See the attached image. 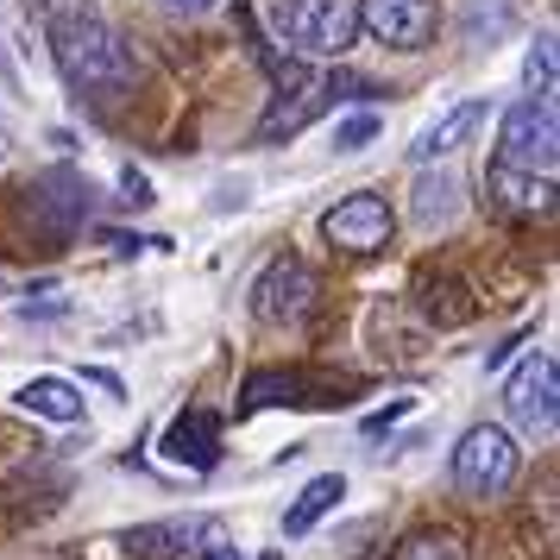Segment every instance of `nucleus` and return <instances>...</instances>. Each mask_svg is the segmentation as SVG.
<instances>
[{"instance_id": "f257e3e1", "label": "nucleus", "mask_w": 560, "mask_h": 560, "mask_svg": "<svg viewBox=\"0 0 560 560\" xmlns=\"http://www.w3.org/2000/svg\"><path fill=\"white\" fill-rule=\"evenodd\" d=\"M45 38H51V57H57V70H63V82L77 95H89V102H114V95H127L132 82H139L132 45L107 26L89 0L51 13L45 20Z\"/></svg>"}, {"instance_id": "f03ea898", "label": "nucleus", "mask_w": 560, "mask_h": 560, "mask_svg": "<svg viewBox=\"0 0 560 560\" xmlns=\"http://www.w3.org/2000/svg\"><path fill=\"white\" fill-rule=\"evenodd\" d=\"M271 32L308 57H340L359 38V0H271Z\"/></svg>"}, {"instance_id": "7ed1b4c3", "label": "nucleus", "mask_w": 560, "mask_h": 560, "mask_svg": "<svg viewBox=\"0 0 560 560\" xmlns=\"http://www.w3.org/2000/svg\"><path fill=\"white\" fill-rule=\"evenodd\" d=\"M516 466H523V454H516V441H510L498 422H479V429L459 434L454 485L466 498H498V491H510V485H516Z\"/></svg>"}, {"instance_id": "20e7f679", "label": "nucleus", "mask_w": 560, "mask_h": 560, "mask_svg": "<svg viewBox=\"0 0 560 560\" xmlns=\"http://www.w3.org/2000/svg\"><path fill=\"white\" fill-rule=\"evenodd\" d=\"M560 158V120L555 102H516L498 127V164H516V171H555Z\"/></svg>"}, {"instance_id": "39448f33", "label": "nucleus", "mask_w": 560, "mask_h": 560, "mask_svg": "<svg viewBox=\"0 0 560 560\" xmlns=\"http://www.w3.org/2000/svg\"><path fill=\"white\" fill-rule=\"evenodd\" d=\"M504 416L523 434H555L560 422V365L555 353H529L516 365V378L504 384Z\"/></svg>"}, {"instance_id": "423d86ee", "label": "nucleus", "mask_w": 560, "mask_h": 560, "mask_svg": "<svg viewBox=\"0 0 560 560\" xmlns=\"http://www.w3.org/2000/svg\"><path fill=\"white\" fill-rule=\"evenodd\" d=\"M390 228H397V214L372 189H359V196H347V202H334L322 214V233H328V246H340V253H384L390 246Z\"/></svg>"}, {"instance_id": "0eeeda50", "label": "nucleus", "mask_w": 560, "mask_h": 560, "mask_svg": "<svg viewBox=\"0 0 560 560\" xmlns=\"http://www.w3.org/2000/svg\"><path fill=\"white\" fill-rule=\"evenodd\" d=\"M308 308H315V271L296 265V258H278V265L253 283V315L265 328H296Z\"/></svg>"}, {"instance_id": "6e6552de", "label": "nucleus", "mask_w": 560, "mask_h": 560, "mask_svg": "<svg viewBox=\"0 0 560 560\" xmlns=\"http://www.w3.org/2000/svg\"><path fill=\"white\" fill-rule=\"evenodd\" d=\"M359 32H372L390 51H422L434 38L429 0H359Z\"/></svg>"}, {"instance_id": "1a4fd4ad", "label": "nucleus", "mask_w": 560, "mask_h": 560, "mask_svg": "<svg viewBox=\"0 0 560 560\" xmlns=\"http://www.w3.org/2000/svg\"><path fill=\"white\" fill-rule=\"evenodd\" d=\"M340 95H334V82L328 77H303V82H290V95L278 89V102L265 107V120H258V145H278V139H290V132H303L322 107H334Z\"/></svg>"}, {"instance_id": "9d476101", "label": "nucleus", "mask_w": 560, "mask_h": 560, "mask_svg": "<svg viewBox=\"0 0 560 560\" xmlns=\"http://www.w3.org/2000/svg\"><path fill=\"white\" fill-rule=\"evenodd\" d=\"M164 459H171V466H189V472L221 466V416H208V409L171 416V429H164Z\"/></svg>"}, {"instance_id": "9b49d317", "label": "nucleus", "mask_w": 560, "mask_h": 560, "mask_svg": "<svg viewBox=\"0 0 560 560\" xmlns=\"http://www.w3.org/2000/svg\"><path fill=\"white\" fill-rule=\"evenodd\" d=\"M485 189L498 196V208L510 214H548L555 208V171H516V164H491Z\"/></svg>"}, {"instance_id": "f8f14e48", "label": "nucleus", "mask_w": 560, "mask_h": 560, "mask_svg": "<svg viewBox=\"0 0 560 560\" xmlns=\"http://www.w3.org/2000/svg\"><path fill=\"white\" fill-rule=\"evenodd\" d=\"M409 214H416V228H454L459 221V177L454 171L416 177V189H409Z\"/></svg>"}, {"instance_id": "ddd939ff", "label": "nucleus", "mask_w": 560, "mask_h": 560, "mask_svg": "<svg viewBox=\"0 0 560 560\" xmlns=\"http://www.w3.org/2000/svg\"><path fill=\"white\" fill-rule=\"evenodd\" d=\"M479 120H485V102H459V107H447V114H441V120H434V127L422 132V139H416V145H409V158H416V164H434V158L459 152V139L479 127Z\"/></svg>"}, {"instance_id": "4468645a", "label": "nucleus", "mask_w": 560, "mask_h": 560, "mask_svg": "<svg viewBox=\"0 0 560 560\" xmlns=\"http://www.w3.org/2000/svg\"><path fill=\"white\" fill-rule=\"evenodd\" d=\"M13 404L32 409V416H45V422H82V390L70 378H26Z\"/></svg>"}, {"instance_id": "2eb2a0df", "label": "nucleus", "mask_w": 560, "mask_h": 560, "mask_svg": "<svg viewBox=\"0 0 560 560\" xmlns=\"http://www.w3.org/2000/svg\"><path fill=\"white\" fill-rule=\"evenodd\" d=\"M340 498H347V479H340V472H322V479H308L303 491H296V504L283 510V535H308L334 504H340Z\"/></svg>"}, {"instance_id": "dca6fc26", "label": "nucleus", "mask_w": 560, "mask_h": 560, "mask_svg": "<svg viewBox=\"0 0 560 560\" xmlns=\"http://www.w3.org/2000/svg\"><path fill=\"white\" fill-rule=\"evenodd\" d=\"M189 523L196 516H177V523H145V529L127 535L132 560H189Z\"/></svg>"}, {"instance_id": "f3484780", "label": "nucleus", "mask_w": 560, "mask_h": 560, "mask_svg": "<svg viewBox=\"0 0 560 560\" xmlns=\"http://www.w3.org/2000/svg\"><path fill=\"white\" fill-rule=\"evenodd\" d=\"M189 560H246V555H240V541L221 516H196L189 523Z\"/></svg>"}, {"instance_id": "a211bd4d", "label": "nucleus", "mask_w": 560, "mask_h": 560, "mask_svg": "<svg viewBox=\"0 0 560 560\" xmlns=\"http://www.w3.org/2000/svg\"><path fill=\"white\" fill-rule=\"evenodd\" d=\"M390 560H466V541L454 529H416Z\"/></svg>"}, {"instance_id": "6ab92c4d", "label": "nucleus", "mask_w": 560, "mask_h": 560, "mask_svg": "<svg viewBox=\"0 0 560 560\" xmlns=\"http://www.w3.org/2000/svg\"><path fill=\"white\" fill-rule=\"evenodd\" d=\"M523 82H529V95H555V32L535 38L529 63H523Z\"/></svg>"}, {"instance_id": "aec40b11", "label": "nucleus", "mask_w": 560, "mask_h": 560, "mask_svg": "<svg viewBox=\"0 0 560 560\" xmlns=\"http://www.w3.org/2000/svg\"><path fill=\"white\" fill-rule=\"evenodd\" d=\"M378 132H384L378 114H353V120H340V127H334V152H365Z\"/></svg>"}, {"instance_id": "412c9836", "label": "nucleus", "mask_w": 560, "mask_h": 560, "mask_svg": "<svg viewBox=\"0 0 560 560\" xmlns=\"http://www.w3.org/2000/svg\"><path fill=\"white\" fill-rule=\"evenodd\" d=\"M164 7H177V13H208L214 0H164Z\"/></svg>"}, {"instance_id": "4be33fe9", "label": "nucleus", "mask_w": 560, "mask_h": 560, "mask_svg": "<svg viewBox=\"0 0 560 560\" xmlns=\"http://www.w3.org/2000/svg\"><path fill=\"white\" fill-rule=\"evenodd\" d=\"M265 560H283V555H265Z\"/></svg>"}]
</instances>
